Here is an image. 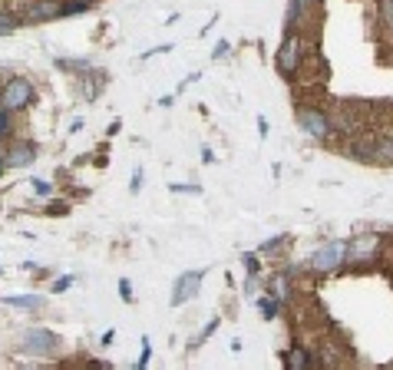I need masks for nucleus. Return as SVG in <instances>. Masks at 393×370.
Segmentation results:
<instances>
[{"instance_id": "nucleus-19", "label": "nucleus", "mask_w": 393, "mask_h": 370, "mask_svg": "<svg viewBox=\"0 0 393 370\" xmlns=\"http://www.w3.org/2000/svg\"><path fill=\"white\" fill-rule=\"evenodd\" d=\"M56 66H63V70H86L89 60H56Z\"/></svg>"}, {"instance_id": "nucleus-14", "label": "nucleus", "mask_w": 393, "mask_h": 370, "mask_svg": "<svg viewBox=\"0 0 393 370\" xmlns=\"http://www.w3.org/2000/svg\"><path fill=\"white\" fill-rule=\"evenodd\" d=\"M20 27V17L11 11H0V37H7V33H13Z\"/></svg>"}, {"instance_id": "nucleus-26", "label": "nucleus", "mask_w": 393, "mask_h": 370, "mask_svg": "<svg viewBox=\"0 0 393 370\" xmlns=\"http://www.w3.org/2000/svg\"><path fill=\"white\" fill-rule=\"evenodd\" d=\"M172 192H202V189H198V185L182 182V185H172Z\"/></svg>"}, {"instance_id": "nucleus-4", "label": "nucleus", "mask_w": 393, "mask_h": 370, "mask_svg": "<svg viewBox=\"0 0 393 370\" xmlns=\"http://www.w3.org/2000/svg\"><path fill=\"white\" fill-rule=\"evenodd\" d=\"M344 262H347V241H330V245H324V248L314 251L311 268L321 272V274H328V272H337Z\"/></svg>"}, {"instance_id": "nucleus-10", "label": "nucleus", "mask_w": 393, "mask_h": 370, "mask_svg": "<svg viewBox=\"0 0 393 370\" xmlns=\"http://www.w3.org/2000/svg\"><path fill=\"white\" fill-rule=\"evenodd\" d=\"M281 360H284V370H311V354H307L301 344L284 350Z\"/></svg>"}, {"instance_id": "nucleus-2", "label": "nucleus", "mask_w": 393, "mask_h": 370, "mask_svg": "<svg viewBox=\"0 0 393 370\" xmlns=\"http://www.w3.org/2000/svg\"><path fill=\"white\" fill-rule=\"evenodd\" d=\"M301 40H297L295 33H288L284 37V44L278 46V53H274V66H278V73H281L284 79H291L301 70Z\"/></svg>"}, {"instance_id": "nucleus-7", "label": "nucleus", "mask_w": 393, "mask_h": 370, "mask_svg": "<svg viewBox=\"0 0 393 370\" xmlns=\"http://www.w3.org/2000/svg\"><path fill=\"white\" fill-rule=\"evenodd\" d=\"M33 159H37V142L17 139L11 149H7V159H4V162H7V169H27Z\"/></svg>"}, {"instance_id": "nucleus-20", "label": "nucleus", "mask_w": 393, "mask_h": 370, "mask_svg": "<svg viewBox=\"0 0 393 370\" xmlns=\"http://www.w3.org/2000/svg\"><path fill=\"white\" fill-rule=\"evenodd\" d=\"M380 17H383V23L393 27V0H380Z\"/></svg>"}, {"instance_id": "nucleus-11", "label": "nucleus", "mask_w": 393, "mask_h": 370, "mask_svg": "<svg viewBox=\"0 0 393 370\" xmlns=\"http://www.w3.org/2000/svg\"><path fill=\"white\" fill-rule=\"evenodd\" d=\"M371 162H393V139L373 142L371 146Z\"/></svg>"}, {"instance_id": "nucleus-17", "label": "nucleus", "mask_w": 393, "mask_h": 370, "mask_svg": "<svg viewBox=\"0 0 393 370\" xmlns=\"http://www.w3.org/2000/svg\"><path fill=\"white\" fill-rule=\"evenodd\" d=\"M33 196H40V198H46V196H50V192H53V185H50V182H44V179H33Z\"/></svg>"}, {"instance_id": "nucleus-13", "label": "nucleus", "mask_w": 393, "mask_h": 370, "mask_svg": "<svg viewBox=\"0 0 393 370\" xmlns=\"http://www.w3.org/2000/svg\"><path fill=\"white\" fill-rule=\"evenodd\" d=\"M268 294H271L274 301L284 305V298H288V278H284V274H274L271 284H268Z\"/></svg>"}, {"instance_id": "nucleus-5", "label": "nucleus", "mask_w": 393, "mask_h": 370, "mask_svg": "<svg viewBox=\"0 0 393 370\" xmlns=\"http://www.w3.org/2000/svg\"><path fill=\"white\" fill-rule=\"evenodd\" d=\"M297 126H301V129H304L311 139H328L330 129H334L328 116H324L321 109H311V106H307V109H297Z\"/></svg>"}, {"instance_id": "nucleus-9", "label": "nucleus", "mask_w": 393, "mask_h": 370, "mask_svg": "<svg viewBox=\"0 0 393 370\" xmlns=\"http://www.w3.org/2000/svg\"><path fill=\"white\" fill-rule=\"evenodd\" d=\"M377 245H380V238H377V235H361V238H354L347 245V258H350V262H367V258H373Z\"/></svg>"}, {"instance_id": "nucleus-8", "label": "nucleus", "mask_w": 393, "mask_h": 370, "mask_svg": "<svg viewBox=\"0 0 393 370\" xmlns=\"http://www.w3.org/2000/svg\"><path fill=\"white\" fill-rule=\"evenodd\" d=\"M53 17H63V4L60 0H37V4H30V11H27V17L23 20H53Z\"/></svg>"}, {"instance_id": "nucleus-6", "label": "nucleus", "mask_w": 393, "mask_h": 370, "mask_svg": "<svg viewBox=\"0 0 393 370\" xmlns=\"http://www.w3.org/2000/svg\"><path fill=\"white\" fill-rule=\"evenodd\" d=\"M202 278H205V272H186L179 281H175L172 288V307L186 305V301H192L198 294V288H202Z\"/></svg>"}, {"instance_id": "nucleus-1", "label": "nucleus", "mask_w": 393, "mask_h": 370, "mask_svg": "<svg viewBox=\"0 0 393 370\" xmlns=\"http://www.w3.org/2000/svg\"><path fill=\"white\" fill-rule=\"evenodd\" d=\"M33 96H37V89H33L30 79L13 77V79H7V83L0 87V109H7V113H20V109H27L33 103Z\"/></svg>"}, {"instance_id": "nucleus-18", "label": "nucleus", "mask_w": 393, "mask_h": 370, "mask_svg": "<svg viewBox=\"0 0 393 370\" xmlns=\"http://www.w3.org/2000/svg\"><path fill=\"white\" fill-rule=\"evenodd\" d=\"M241 262H245L248 274H258V272H262V262H258V255H252V251H248V255H241Z\"/></svg>"}, {"instance_id": "nucleus-12", "label": "nucleus", "mask_w": 393, "mask_h": 370, "mask_svg": "<svg viewBox=\"0 0 393 370\" xmlns=\"http://www.w3.org/2000/svg\"><path fill=\"white\" fill-rule=\"evenodd\" d=\"M4 305L30 307V311H37V307H44V298H40V294H23V298H4Z\"/></svg>"}, {"instance_id": "nucleus-16", "label": "nucleus", "mask_w": 393, "mask_h": 370, "mask_svg": "<svg viewBox=\"0 0 393 370\" xmlns=\"http://www.w3.org/2000/svg\"><path fill=\"white\" fill-rule=\"evenodd\" d=\"M149 357H153V344H149V338L142 340V354H139V360H136V367L132 370H146L149 367Z\"/></svg>"}, {"instance_id": "nucleus-27", "label": "nucleus", "mask_w": 393, "mask_h": 370, "mask_svg": "<svg viewBox=\"0 0 393 370\" xmlns=\"http://www.w3.org/2000/svg\"><path fill=\"white\" fill-rule=\"evenodd\" d=\"M139 182H142V169H136L132 172V192H139Z\"/></svg>"}, {"instance_id": "nucleus-23", "label": "nucleus", "mask_w": 393, "mask_h": 370, "mask_svg": "<svg viewBox=\"0 0 393 370\" xmlns=\"http://www.w3.org/2000/svg\"><path fill=\"white\" fill-rule=\"evenodd\" d=\"M231 53V44H228V40H219V44H215V53H212V56H215V60H221V56H228Z\"/></svg>"}, {"instance_id": "nucleus-22", "label": "nucleus", "mask_w": 393, "mask_h": 370, "mask_svg": "<svg viewBox=\"0 0 393 370\" xmlns=\"http://www.w3.org/2000/svg\"><path fill=\"white\" fill-rule=\"evenodd\" d=\"M11 116H13V113L0 109V136H7V132H11Z\"/></svg>"}, {"instance_id": "nucleus-28", "label": "nucleus", "mask_w": 393, "mask_h": 370, "mask_svg": "<svg viewBox=\"0 0 393 370\" xmlns=\"http://www.w3.org/2000/svg\"><path fill=\"white\" fill-rule=\"evenodd\" d=\"M66 212V205H60V202H53V205H50V215H63Z\"/></svg>"}, {"instance_id": "nucleus-24", "label": "nucleus", "mask_w": 393, "mask_h": 370, "mask_svg": "<svg viewBox=\"0 0 393 370\" xmlns=\"http://www.w3.org/2000/svg\"><path fill=\"white\" fill-rule=\"evenodd\" d=\"M281 245H284V235H278V238L264 241V245H262V251H274V248H281Z\"/></svg>"}, {"instance_id": "nucleus-3", "label": "nucleus", "mask_w": 393, "mask_h": 370, "mask_svg": "<svg viewBox=\"0 0 393 370\" xmlns=\"http://www.w3.org/2000/svg\"><path fill=\"white\" fill-rule=\"evenodd\" d=\"M20 344L33 357H50L56 350V344H60V338H56L53 331H46V327H30V331H23Z\"/></svg>"}, {"instance_id": "nucleus-25", "label": "nucleus", "mask_w": 393, "mask_h": 370, "mask_svg": "<svg viewBox=\"0 0 393 370\" xmlns=\"http://www.w3.org/2000/svg\"><path fill=\"white\" fill-rule=\"evenodd\" d=\"M120 291H122V301H132V291H129V278L120 281Z\"/></svg>"}, {"instance_id": "nucleus-21", "label": "nucleus", "mask_w": 393, "mask_h": 370, "mask_svg": "<svg viewBox=\"0 0 393 370\" xmlns=\"http://www.w3.org/2000/svg\"><path fill=\"white\" fill-rule=\"evenodd\" d=\"M70 288H73V278H70V274H66V278H56V281H53V291H56V294L70 291Z\"/></svg>"}, {"instance_id": "nucleus-15", "label": "nucleus", "mask_w": 393, "mask_h": 370, "mask_svg": "<svg viewBox=\"0 0 393 370\" xmlns=\"http://www.w3.org/2000/svg\"><path fill=\"white\" fill-rule=\"evenodd\" d=\"M258 307H262V314L271 321V317H278V311H281V301H274V298H264V301H258Z\"/></svg>"}]
</instances>
